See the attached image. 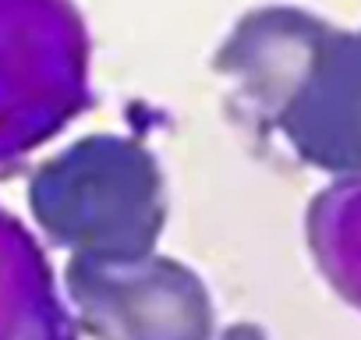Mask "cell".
I'll use <instances>...</instances> for the list:
<instances>
[{
    "instance_id": "obj_5",
    "label": "cell",
    "mask_w": 361,
    "mask_h": 340,
    "mask_svg": "<svg viewBox=\"0 0 361 340\" xmlns=\"http://www.w3.org/2000/svg\"><path fill=\"white\" fill-rule=\"evenodd\" d=\"M0 340H78L43 245L0 210Z\"/></svg>"
},
{
    "instance_id": "obj_1",
    "label": "cell",
    "mask_w": 361,
    "mask_h": 340,
    "mask_svg": "<svg viewBox=\"0 0 361 340\" xmlns=\"http://www.w3.org/2000/svg\"><path fill=\"white\" fill-rule=\"evenodd\" d=\"M234 110L298 163L361 174V32L301 8L248 11L216 50Z\"/></svg>"
},
{
    "instance_id": "obj_7",
    "label": "cell",
    "mask_w": 361,
    "mask_h": 340,
    "mask_svg": "<svg viewBox=\"0 0 361 340\" xmlns=\"http://www.w3.org/2000/svg\"><path fill=\"white\" fill-rule=\"evenodd\" d=\"M220 340H266V333L259 326H252V322H234Z\"/></svg>"
},
{
    "instance_id": "obj_3",
    "label": "cell",
    "mask_w": 361,
    "mask_h": 340,
    "mask_svg": "<svg viewBox=\"0 0 361 340\" xmlns=\"http://www.w3.org/2000/svg\"><path fill=\"white\" fill-rule=\"evenodd\" d=\"M89 107V32L71 0H0V166Z\"/></svg>"
},
{
    "instance_id": "obj_6",
    "label": "cell",
    "mask_w": 361,
    "mask_h": 340,
    "mask_svg": "<svg viewBox=\"0 0 361 340\" xmlns=\"http://www.w3.org/2000/svg\"><path fill=\"white\" fill-rule=\"evenodd\" d=\"M305 238L326 284L361 312V174H347L312 199Z\"/></svg>"
},
{
    "instance_id": "obj_4",
    "label": "cell",
    "mask_w": 361,
    "mask_h": 340,
    "mask_svg": "<svg viewBox=\"0 0 361 340\" xmlns=\"http://www.w3.org/2000/svg\"><path fill=\"white\" fill-rule=\"evenodd\" d=\"M64 287L92 340H213L209 291L177 259L156 252L131 262L71 255Z\"/></svg>"
},
{
    "instance_id": "obj_2",
    "label": "cell",
    "mask_w": 361,
    "mask_h": 340,
    "mask_svg": "<svg viewBox=\"0 0 361 340\" xmlns=\"http://www.w3.org/2000/svg\"><path fill=\"white\" fill-rule=\"evenodd\" d=\"M29 210L75 259L131 262L152 255L166 224L156 156L124 135H89L32 170Z\"/></svg>"
}]
</instances>
